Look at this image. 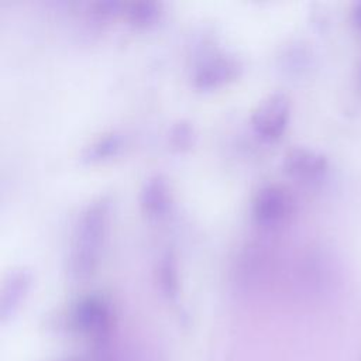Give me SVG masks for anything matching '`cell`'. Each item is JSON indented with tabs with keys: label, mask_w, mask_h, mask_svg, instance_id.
<instances>
[{
	"label": "cell",
	"mask_w": 361,
	"mask_h": 361,
	"mask_svg": "<svg viewBox=\"0 0 361 361\" xmlns=\"http://www.w3.org/2000/svg\"><path fill=\"white\" fill-rule=\"evenodd\" d=\"M140 202L145 213L151 216L162 214L168 207V189L165 180L161 176H152L145 180L140 193Z\"/></svg>",
	"instance_id": "obj_7"
},
{
	"label": "cell",
	"mask_w": 361,
	"mask_h": 361,
	"mask_svg": "<svg viewBox=\"0 0 361 361\" xmlns=\"http://www.w3.org/2000/svg\"><path fill=\"white\" fill-rule=\"evenodd\" d=\"M161 279H162V283L166 286L168 292L175 290V288H176V271H175V262L169 257H166L162 262Z\"/></svg>",
	"instance_id": "obj_11"
},
{
	"label": "cell",
	"mask_w": 361,
	"mask_h": 361,
	"mask_svg": "<svg viewBox=\"0 0 361 361\" xmlns=\"http://www.w3.org/2000/svg\"><path fill=\"white\" fill-rule=\"evenodd\" d=\"M159 10L158 6L152 1H142V3H134L130 10V17L133 21L145 24L152 21L158 16Z\"/></svg>",
	"instance_id": "obj_10"
},
{
	"label": "cell",
	"mask_w": 361,
	"mask_h": 361,
	"mask_svg": "<svg viewBox=\"0 0 361 361\" xmlns=\"http://www.w3.org/2000/svg\"><path fill=\"white\" fill-rule=\"evenodd\" d=\"M240 71V65L230 56H214L203 62L195 73V83L199 87H212L233 79Z\"/></svg>",
	"instance_id": "obj_5"
},
{
	"label": "cell",
	"mask_w": 361,
	"mask_h": 361,
	"mask_svg": "<svg viewBox=\"0 0 361 361\" xmlns=\"http://www.w3.org/2000/svg\"><path fill=\"white\" fill-rule=\"evenodd\" d=\"M28 281H30L28 274L23 269L13 271L8 275V279L6 281L3 293H1V314L3 316L18 303L21 295L27 289Z\"/></svg>",
	"instance_id": "obj_8"
},
{
	"label": "cell",
	"mask_w": 361,
	"mask_h": 361,
	"mask_svg": "<svg viewBox=\"0 0 361 361\" xmlns=\"http://www.w3.org/2000/svg\"><path fill=\"white\" fill-rule=\"evenodd\" d=\"M290 116V100L282 92L268 94L255 107L251 123L258 135L265 140H276L285 131Z\"/></svg>",
	"instance_id": "obj_2"
},
{
	"label": "cell",
	"mask_w": 361,
	"mask_h": 361,
	"mask_svg": "<svg viewBox=\"0 0 361 361\" xmlns=\"http://www.w3.org/2000/svg\"><path fill=\"white\" fill-rule=\"evenodd\" d=\"M351 21L361 31V0L355 1L351 7Z\"/></svg>",
	"instance_id": "obj_12"
},
{
	"label": "cell",
	"mask_w": 361,
	"mask_h": 361,
	"mask_svg": "<svg viewBox=\"0 0 361 361\" xmlns=\"http://www.w3.org/2000/svg\"><path fill=\"white\" fill-rule=\"evenodd\" d=\"M75 320L85 331L99 333L107 327L109 312L103 300L97 298H87L78 305Z\"/></svg>",
	"instance_id": "obj_6"
},
{
	"label": "cell",
	"mask_w": 361,
	"mask_h": 361,
	"mask_svg": "<svg viewBox=\"0 0 361 361\" xmlns=\"http://www.w3.org/2000/svg\"><path fill=\"white\" fill-rule=\"evenodd\" d=\"M107 200L100 197L89 203L78 220L75 241L69 255V272L76 279L87 278L96 268L107 223Z\"/></svg>",
	"instance_id": "obj_1"
},
{
	"label": "cell",
	"mask_w": 361,
	"mask_h": 361,
	"mask_svg": "<svg viewBox=\"0 0 361 361\" xmlns=\"http://www.w3.org/2000/svg\"><path fill=\"white\" fill-rule=\"evenodd\" d=\"M360 355H361V354H360ZM360 361H361V357H360Z\"/></svg>",
	"instance_id": "obj_13"
},
{
	"label": "cell",
	"mask_w": 361,
	"mask_h": 361,
	"mask_svg": "<svg viewBox=\"0 0 361 361\" xmlns=\"http://www.w3.org/2000/svg\"><path fill=\"white\" fill-rule=\"evenodd\" d=\"M327 158L307 147H293L283 158L285 171L302 182H316L327 172Z\"/></svg>",
	"instance_id": "obj_4"
},
{
	"label": "cell",
	"mask_w": 361,
	"mask_h": 361,
	"mask_svg": "<svg viewBox=\"0 0 361 361\" xmlns=\"http://www.w3.org/2000/svg\"><path fill=\"white\" fill-rule=\"evenodd\" d=\"M121 145V137L116 133L106 134L100 138H97L94 142H92L89 147H86L83 152V158L89 161L106 158L111 154H114Z\"/></svg>",
	"instance_id": "obj_9"
},
{
	"label": "cell",
	"mask_w": 361,
	"mask_h": 361,
	"mask_svg": "<svg viewBox=\"0 0 361 361\" xmlns=\"http://www.w3.org/2000/svg\"><path fill=\"white\" fill-rule=\"evenodd\" d=\"M293 197L282 186L269 185L262 188L252 204L254 217L264 226H276L293 213Z\"/></svg>",
	"instance_id": "obj_3"
}]
</instances>
